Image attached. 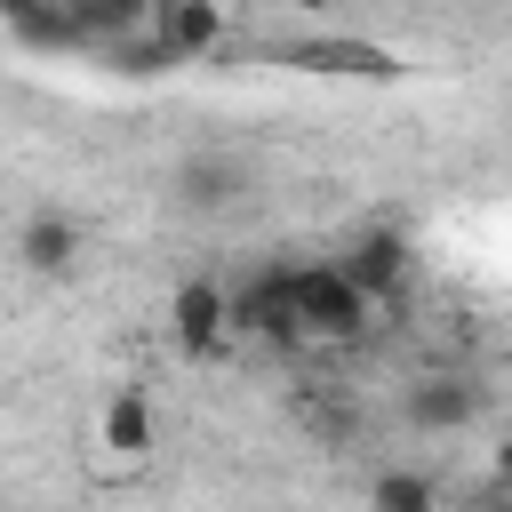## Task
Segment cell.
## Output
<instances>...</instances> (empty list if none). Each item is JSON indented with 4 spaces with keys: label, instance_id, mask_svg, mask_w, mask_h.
Masks as SVG:
<instances>
[{
    "label": "cell",
    "instance_id": "1",
    "mask_svg": "<svg viewBox=\"0 0 512 512\" xmlns=\"http://www.w3.org/2000/svg\"><path fill=\"white\" fill-rule=\"evenodd\" d=\"M288 280V320H296V344H320V352H344L376 328V304L336 272V256H312V264H280Z\"/></svg>",
    "mask_w": 512,
    "mask_h": 512
},
{
    "label": "cell",
    "instance_id": "2",
    "mask_svg": "<svg viewBox=\"0 0 512 512\" xmlns=\"http://www.w3.org/2000/svg\"><path fill=\"white\" fill-rule=\"evenodd\" d=\"M336 272L384 312V304H400V288H408V272H416V248H408L392 224H368V232H352V248L336 256Z\"/></svg>",
    "mask_w": 512,
    "mask_h": 512
},
{
    "label": "cell",
    "instance_id": "3",
    "mask_svg": "<svg viewBox=\"0 0 512 512\" xmlns=\"http://www.w3.org/2000/svg\"><path fill=\"white\" fill-rule=\"evenodd\" d=\"M224 328H232V336H256V344H280V352H304V344H296V320H288V280H280V264H264V272H248L240 288H224Z\"/></svg>",
    "mask_w": 512,
    "mask_h": 512
},
{
    "label": "cell",
    "instance_id": "4",
    "mask_svg": "<svg viewBox=\"0 0 512 512\" xmlns=\"http://www.w3.org/2000/svg\"><path fill=\"white\" fill-rule=\"evenodd\" d=\"M280 64H288V72H320V80H400V56H392V48H376V40H336V32L288 40Z\"/></svg>",
    "mask_w": 512,
    "mask_h": 512
},
{
    "label": "cell",
    "instance_id": "5",
    "mask_svg": "<svg viewBox=\"0 0 512 512\" xmlns=\"http://www.w3.org/2000/svg\"><path fill=\"white\" fill-rule=\"evenodd\" d=\"M80 216H64V208H32L24 224H16V264L32 272V280H72L80 272Z\"/></svg>",
    "mask_w": 512,
    "mask_h": 512
},
{
    "label": "cell",
    "instance_id": "6",
    "mask_svg": "<svg viewBox=\"0 0 512 512\" xmlns=\"http://www.w3.org/2000/svg\"><path fill=\"white\" fill-rule=\"evenodd\" d=\"M144 24L160 32V48L176 64H208L224 48V0H152Z\"/></svg>",
    "mask_w": 512,
    "mask_h": 512
},
{
    "label": "cell",
    "instance_id": "7",
    "mask_svg": "<svg viewBox=\"0 0 512 512\" xmlns=\"http://www.w3.org/2000/svg\"><path fill=\"white\" fill-rule=\"evenodd\" d=\"M240 192H256L240 152H192L176 168V208H192V216H224V208H240Z\"/></svg>",
    "mask_w": 512,
    "mask_h": 512
},
{
    "label": "cell",
    "instance_id": "8",
    "mask_svg": "<svg viewBox=\"0 0 512 512\" xmlns=\"http://www.w3.org/2000/svg\"><path fill=\"white\" fill-rule=\"evenodd\" d=\"M400 416H408V432H424V440L464 432V424L480 416V384H472V376H416L408 400H400Z\"/></svg>",
    "mask_w": 512,
    "mask_h": 512
},
{
    "label": "cell",
    "instance_id": "9",
    "mask_svg": "<svg viewBox=\"0 0 512 512\" xmlns=\"http://www.w3.org/2000/svg\"><path fill=\"white\" fill-rule=\"evenodd\" d=\"M168 336H176V352L184 360H208L232 328H224V288L216 280H184L176 296H168Z\"/></svg>",
    "mask_w": 512,
    "mask_h": 512
},
{
    "label": "cell",
    "instance_id": "10",
    "mask_svg": "<svg viewBox=\"0 0 512 512\" xmlns=\"http://www.w3.org/2000/svg\"><path fill=\"white\" fill-rule=\"evenodd\" d=\"M96 448H104L112 464H144V456H152V400H144V392H112L104 416H96Z\"/></svg>",
    "mask_w": 512,
    "mask_h": 512
},
{
    "label": "cell",
    "instance_id": "11",
    "mask_svg": "<svg viewBox=\"0 0 512 512\" xmlns=\"http://www.w3.org/2000/svg\"><path fill=\"white\" fill-rule=\"evenodd\" d=\"M64 8L80 16V32H88V48H104V40H120V32H136L152 0H64Z\"/></svg>",
    "mask_w": 512,
    "mask_h": 512
},
{
    "label": "cell",
    "instance_id": "12",
    "mask_svg": "<svg viewBox=\"0 0 512 512\" xmlns=\"http://www.w3.org/2000/svg\"><path fill=\"white\" fill-rule=\"evenodd\" d=\"M368 496H376L384 512H432V504H440V488H432L424 472H376Z\"/></svg>",
    "mask_w": 512,
    "mask_h": 512
},
{
    "label": "cell",
    "instance_id": "13",
    "mask_svg": "<svg viewBox=\"0 0 512 512\" xmlns=\"http://www.w3.org/2000/svg\"><path fill=\"white\" fill-rule=\"evenodd\" d=\"M296 8H312V16H320V8H336V0H296Z\"/></svg>",
    "mask_w": 512,
    "mask_h": 512
}]
</instances>
